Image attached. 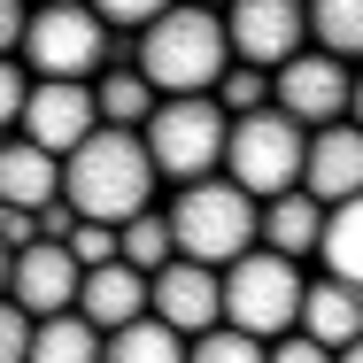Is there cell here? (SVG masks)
<instances>
[{
	"label": "cell",
	"instance_id": "6da1fadb",
	"mask_svg": "<svg viewBox=\"0 0 363 363\" xmlns=\"http://www.w3.org/2000/svg\"><path fill=\"white\" fill-rule=\"evenodd\" d=\"M55 201L77 224H132L140 209H155V170H147L140 132H93L85 147L62 155V178H55Z\"/></svg>",
	"mask_w": 363,
	"mask_h": 363
},
{
	"label": "cell",
	"instance_id": "7a4b0ae2",
	"mask_svg": "<svg viewBox=\"0 0 363 363\" xmlns=\"http://www.w3.org/2000/svg\"><path fill=\"white\" fill-rule=\"evenodd\" d=\"M124 55H132V70L147 77L155 101H209L217 77L232 70V55H224V16H217V8H162Z\"/></svg>",
	"mask_w": 363,
	"mask_h": 363
},
{
	"label": "cell",
	"instance_id": "3957f363",
	"mask_svg": "<svg viewBox=\"0 0 363 363\" xmlns=\"http://www.w3.org/2000/svg\"><path fill=\"white\" fill-rule=\"evenodd\" d=\"M16 62L31 70V85H93L101 70H116V62H132V55L93 23V8L55 0V8H31V16H23Z\"/></svg>",
	"mask_w": 363,
	"mask_h": 363
},
{
	"label": "cell",
	"instance_id": "277c9868",
	"mask_svg": "<svg viewBox=\"0 0 363 363\" xmlns=\"http://www.w3.org/2000/svg\"><path fill=\"white\" fill-rule=\"evenodd\" d=\"M162 224H170V255L178 263H201V271H224V263H240L255 247V201L240 186H224V178L178 186Z\"/></svg>",
	"mask_w": 363,
	"mask_h": 363
},
{
	"label": "cell",
	"instance_id": "5b68a950",
	"mask_svg": "<svg viewBox=\"0 0 363 363\" xmlns=\"http://www.w3.org/2000/svg\"><path fill=\"white\" fill-rule=\"evenodd\" d=\"M294 309H301V263L286 255H263L247 247L240 263L217 271V325L224 333H247V340H286L294 333Z\"/></svg>",
	"mask_w": 363,
	"mask_h": 363
},
{
	"label": "cell",
	"instance_id": "8992f818",
	"mask_svg": "<svg viewBox=\"0 0 363 363\" xmlns=\"http://www.w3.org/2000/svg\"><path fill=\"white\" fill-rule=\"evenodd\" d=\"M224 124H232V116H224L217 101H155V116L140 124L155 186H201V178H217Z\"/></svg>",
	"mask_w": 363,
	"mask_h": 363
},
{
	"label": "cell",
	"instance_id": "52a82bcc",
	"mask_svg": "<svg viewBox=\"0 0 363 363\" xmlns=\"http://www.w3.org/2000/svg\"><path fill=\"white\" fill-rule=\"evenodd\" d=\"M301 124H286L279 108H255V116H232L224 124V162L217 178L224 186H240L247 201H279L294 194V178H301Z\"/></svg>",
	"mask_w": 363,
	"mask_h": 363
},
{
	"label": "cell",
	"instance_id": "ba28073f",
	"mask_svg": "<svg viewBox=\"0 0 363 363\" xmlns=\"http://www.w3.org/2000/svg\"><path fill=\"white\" fill-rule=\"evenodd\" d=\"M271 108L301 124V132H325V124H356V70H340V62H325V55H294L271 70Z\"/></svg>",
	"mask_w": 363,
	"mask_h": 363
},
{
	"label": "cell",
	"instance_id": "9c48e42d",
	"mask_svg": "<svg viewBox=\"0 0 363 363\" xmlns=\"http://www.w3.org/2000/svg\"><path fill=\"white\" fill-rule=\"evenodd\" d=\"M309 39H301V8L294 0H240V8H224V55L240 62V70H279L294 62Z\"/></svg>",
	"mask_w": 363,
	"mask_h": 363
},
{
	"label": "cell",
	"instance_id": "30bf717a",
	"mask_svg": "<svg viewBox=\"0 0 363 363\" xmlns=\"http://www.w3.org/2000/svg\"><path fill=\"white\" fill-rule=\"evenodd\" d=\"M23 147H39V155H70V147H85L101 124H93V85H31L23 93Z\"/></svg>",
	"mask_w": 363,
	"mask_h": 363
},
{
	"label": "cell",
	"instance_id": "8fae6325",
	"mask_svg": "<svg viewBox=\"0 0 363 363\" xmlns=\"http://www.w3.org/2000/svg\"><path fill=\"white\" fill-rule=\"evenodd\" d=\"M147 317L155 325H170L178 340H201V333H217V271H201V263H162L155 279H147Z\"/></svg>",
	"mask_w": 363,
	"mask_h": 363
},
{
	"label": "cell",
	"instance_id": "7c38bea8",
	"mask_svg": "<svg viewBox=\"0 0 363 363\" xmlns=\"http://www.w3.org/2000/svg\"><path fill=\"white\" fill-rule=\"evenodd\" d=\"M356 186H363L356 124H325V132L301 140V178H294V194H309L317 209H340V201H356Z\"/></svg>",
	"mask_w": 363,
	"mask_h": 363
},
{
	"label": "cell",
	"instance_id": "4fadbf2b",
	"mask_svg": "<svg viewBox=\"0 0 363 363\" xmlns=\"http://www.w3.org/2000/svg\"><path fill=\"white\" fill-rule=\"evenodd\" d=\"M8 301L39 325V317H70L77 309V263L55 240H31L23 255H8Z\"/></svg>",
	"mask_w": 363,
	"mask_h": 363
},
{
	"label": "cell",
	"instance_id": "5bb4252c",
	"mask_svg": "<svg viewBox=\"0 0 363 363\" xmlns=\"http://www.w3.org/2000/svg\"><path fill=\"white\" fill-rule=\"evenodd\" d=\"M294 333L317 340V348H356V333H363V294H356V286H333V279H301Z\"/></svg>",
	"mask_w": 363,
	"mask_h": 363
},
{
	"label": "cell",
	"instance_id": "9a60e30c",
	"mask_svg": "<svg viewBox=\"0 0 363 363\" xmlns=\"http://www.w3.org/2000/svg\"><path fill=\"white\" fill-rule=\"evenodd\" d=\"M77 317H85L93 333H124V325H140V317H147V279H140V271H124V263L85 271V279H77Z\"/></svg>",
	"mask_w": 363,
	"mask_h": 363
},
{
	"label": "cell",
	"instance_id": "2e32d148",
	"mask_svg": "<svg viewBox=\"0 0 363 363\" xmlns=\"http://www.w3.org/2000/svg\"><path fill=\"white\" fill-rule=\"evenodd\" d=\"M317 224H325V209H317L309 194L255 201V247H263V255H286V263H301V255L317 247Z\"/></svg>",
	"mask_w": 363,
	"mask_h": 363
},
{
	"label": "cell",
	"instance_id": "e0dca14e",
	"mask_svg": "<svg viewBox=\"0 0 363 363\" xmlns=\"http://www.w3.org/2000/svg\"><path fill=\"white\" fill-rule=\"evenodd\" d=\"M55 178H62L55 155H39V147H23V140H0V209L39 217L55 201Z\"/></svg>",
	"mask_w": 363,
	"mask_h": 363
},
{
	"label": "cell",
	"instance_id": "ac0fdd59",
	"mask_svg": "<svg viewBox=\"0 0 363 363\" xmlns=\"http://www.w3.org/2000/svg\"><path fill=\"white\" fill-rule=\"evenodd\" d=\"M147 116H155V93H147V77L132 62H116V70L93 77V124L101 132H140Z\"/></svg>",
	"mask_w": 363,
	"mask_h": 363
},
{
	"label": "cell",
	"instance_id": "d6986e66",
	"mask_svg": "<svg viewBox=\"0 0 363 363\" xmlns=\"http://www.w3.org/2000/svg\"><path fill=\"white\" fill-rule=\"evenodd\" d=\"M363 209L356 201H340V209H325V224H317V247H309V255H317V263H325V279H333V286H356V271H363Z\"/></svg>",
	"mask_w": 363,
	"mask_h": 363
},
{
	"label": "cell",
	"instance_id": "ffe728a7",
	"mask_svg": "<svg viewBox=\"0 0 363 363\" xmlns=\"http://www.w3.org/2000/svg\"><path fill=\"white\" fill-rule=\"evenodd\" d=\"M301 39H317L309 55H325V62H356V47H363V16L348 8V0H317V8H301Z\"/></svg>",
	"mask_w": 363,
	"mask_h": 363
},
{
	"label": "cell",
	"instance_id": "44dd1931",
	"mask_svg": "<svg viewBox=\"0 0 363 363\" xmlns=\"http://www.w3.org/2000/svg\"><path fill=\"white\" fill-rule=\"evenodd\" d=\"M23 363H101V333H93L77 309H70V317H39Z\"/></svg>",
	"mask_w": 363,
	"mask_h": 363
},
{
	"label": "cell",
	"instance_id": "7402d4cb",
	"mask_svg": "<svg viewBox=\"0 0 363 363\" xmlns=\"http://www.w3.org/2000/svg\"><path fill=\"white\" fill-rule=\"evenodd\" d=\"M101 363H186V340L170 333V325H124V333H101Z\"/></svg>",
	"mask_w": 363,
	"mask_h": 363
},
{
	"label": "cell",
	"instance_id": "603a6c76",
	"mask_svg": "<svg viewBox=\"0 0 363 363\" xmlns=\"http://www.w3.org/2000/svg\"><path fill=\"white\" fill-rule=\"evenodd\" d=\"M116 263L140 271V279H155L170 263V224H162V209H140L132 224H116Z\"/></svg>",
	"mask_w": 363,
	"mask_h": 363
},
{
	"label": "cell",
	"instance_id": "cb8c5ba5",
	"mask_svg": "<svg viewBox=\"0 0 363 363\" xmlns=\"http://www.w3.org/2000/svg\"><path fill=\"white\" fill-rule=\"evenodd\" d=\"M209 101H217L224 116H255V108H271V77H263V70H240V62H232V70L217 77V93H209Z\"/></svg>",
	"mask_w": 363,
	"mask_h": 363
},
{
	"label": "cell",
	"instance_id": "d4e9b609",
	"mask_svg": "<svg viewBox=\"0 0 363 363\" xmlns=\"http://www.w3.org/2000/svg\"><path fill=\"white\" fill-rule=\"evenodd\" d=\"M186 363H263V340H247V333H201V340H186Z\"/></svg>",
	"mask_w": 363,
	"mask_h": 363
},
{
	"label": "cell",
	"instance_id": "484cf974",
	"mask_svg": "<svg viewBox=\"0 0 363 363\" xmlns=\"http://www.w3.org/2000/svg\"><path fill=\"white\" fill-rule=\"evenodd\" d=\"M62 255L77 263V279L85 271H101V263H116V232L108 224H70V240H62Z\"/></svg>",
	"mask_w": 363,
	"mask_h": 363
},
{
	"label": "cell",
	"instance_id": "4316f807",
	"mask_svg": "<svg viewBox=\"0 0 363 363\" xmlns=\"http://www.w3.org/2000/svg\"><path fill=\"white\" fill-rule=\"evenodd\" d=\"M23 348H31V317L0 294V363H23Z\"/></svg>",
	"mask_w": 363,
	"mask_h": 363
},
{
	"label": "cell",
	"instance_id": "83f0119b",
	"mask_svg": "<svg viewBox=\"0 0 363 363\" xmlns=\"http://www.w3.org/2000/svg\"><path fill=\"white\" fill-rule=\"evenodd\" d=\"M23 93H31V77H23V62H0V140H8V124L23 116Z\"/></svg>",
	"mask_w": 363,
	"mask_h": 363
},
{
	"label": "cell",
	"instance_id": "f1b7e54d",
	"mask_svg": "<svg viewBox=\"0 0 363 363\" xmlns=\"http://www.w3.org/2000/svg\"><path fill=\"white\" fill-rule=\"evenodd\" d=\"M263 363H333V348H317V340L286 333V340H271V348H263Z\"/></svg>",
	"mask_w": 363,
	"mask_h": 363
},
{
	"label": "cell",
	"instance_id": "f546056e",
	"mask_svg": "<svg viewBox=\"0 0 363 363\" xmlns=\"http://www.w3.org/2000/svg\"><path fill=\"white\" fill-rule=\"evenodd\" d=\"M23 16H31V8L0 0V62H16V47H23Z\"/></svg>",
	"mask_w": 363,
	"mask_h": 363
},
{
	"label": "cell",
	"instance_id": "4dcf8cb0",
	"mask_svg": "<svg viewBox=\"0 0 363 363\" xmlns=\"http://www.w3.org/2000/svg\"><path fill=\"white\" fill-rule=\"evenodd\" d=\"M333 363H363V356H356V348H333Z\"/></svg>",
	"mask_w": 363,
	"mask_h": 363
},
{
	"label": "cell",
	"instance_id": "1f68e13d",
	"mask_svg": "<svg viewBox=\"0 0 363 363\" xmlns=\"http://www.w3.org/2000/svg\"><path fill=\"white\" fill-rule=\"evenodd\" d=\"M0 294H8V255H0Z\"/></svg>",
	"mask_w": 363,
	"mask_h": 363
}]
</instances>
